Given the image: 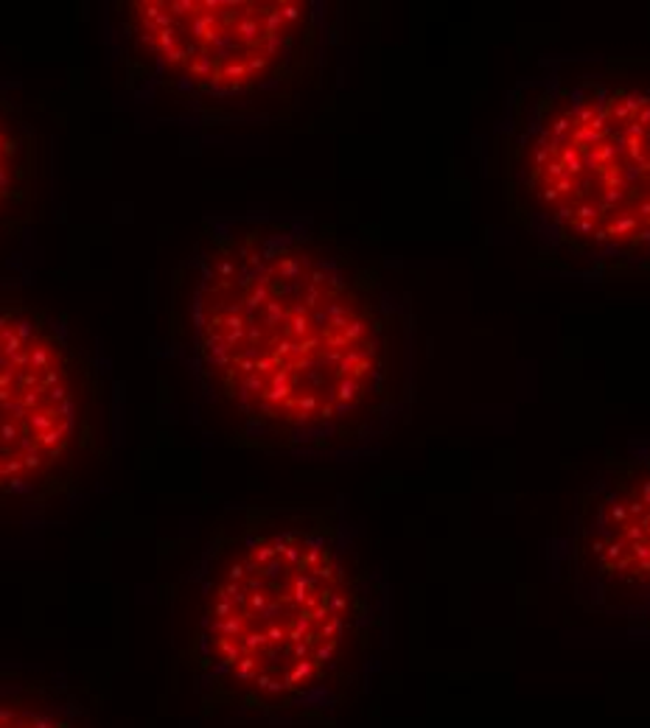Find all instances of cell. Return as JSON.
Segmentation results:
<instances>
[{
	"mask_svg": "<svg viewBox=\"0 0 650 728\" xmlns=\"http://www.w3.org/2000/svg\"><path fill=\"white\" fill-rule=\"evenodd\" d=\"M39 146L14 101L0 95V246L37 219Z\"/></svg>",
	"mask_w": 650,
	"mask_h": 728,
	"instance_id": "52a82bcc",
	"label": "cell"
},
{
	"mask_svg": "<svg viewBox=\"0 0 650 728\" xmlns=\"http://www.w3.org/2000/svg\"><path fill=\"white\" fill-rule=\"evenodd\" d=\"M191 588L186 667L214 717L334 728L384 667L387 571L339 501L233 510L194 566Z\"/></svg>",
	"mask_w": 650,
	"mask_h": 728,
	"instance_id": "7a4b0ae2",
	"label": "cell"
},
{
	"mask_svg": "<svg viewBox=\"0 0 650 728\" xmlns=\"http://www.w3.org/2000/svg\"><path fill=\"white\" fill-rule=\"evenodd\" d=\"M544 563L583 614L650 633V437L606 454L547 538Z\"/></svg>",
	"mask_w": 650,
	"mask_h": 728,
	"instance_id": "8992f818",
	"label": "cell"
},
{
	"mask_svg": "<svg viewBox=\"0 0 650 728\" xmlns=\"http://www.w3.org/2000/svg\"><path fill=\"white\" fill-rule=\"evenodd\" d=\"M171 342L219 432L272 457L370 460L415 406L407 283L303 213L208 216L174 272Z\"/></svg>",
	"mask_w": 650,
	"mask_h": 728,
	"instance_id": "6da1fadb",
	"label": "cell"
},
{
	"mask_svg": "<svg viewBox=\"0 0 650 728\" xmlns=\"http://www.w3.org/2000/svg\"><path fill=\"white\" fill-rule=\"evenodd\" d=\"M104 384L45 308L0 300V510L39 507L79 479L101 437Z\"/></svg>",
	"mask_w": 650,
	"mask_h": 728,
	"instance_id": "5b68a950",
	"label": "cell"
},
{
	"mask_svg": "<svg viewBox=\"0 0 650 728\" xmlns=\"http://www.w3.org/2000/svg\"><path fill=\"white\" fill-rule=\"evenodd\" d=\"M314 0H132L112 6L126 79L205 124H280L337 70L339 14Z\"/></svg>",
	"mask_w": 650,
	"mask_h": 728,
	"instance_id": "277c9868",
	"label": "cell"
},
{
	"mask_svg": "<svg viewBox=\"0 0 650 728\" xmlns=\"http://www.w3.org/2000/svg\"><path fill=\"white\" fill-rule=\"evenodd\" d=\"M505 208L541 263L589 283L650 280V65L547 56L490 135Z\"/></svg>",
	"mask_w": 650,
	"mask_h": 728,
	"instance_id": "3957f363",
	"label": "cell"
},
{
	"mask_svg": "<svg viewBox=\"0 0 650 728\" xmlns=\"http://www.w3.org/2000/svg\"><path fill=\"white\" fill-rule=\"evenodd\" d=\"M0 728H93L84 712L42 684L0 681Z\"/></svg>",
	"mask_w": 650,
	"mask_h": 728,
	"instance_id": "ba28073f",
	"label": "cell"
}]
</instances>
